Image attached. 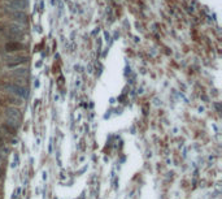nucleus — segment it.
<instances>
[{"label": "nucleus", "mask_w": 222, "mask_h": 199, "mask_svg": "<svg viewBox=\"0 0 222 199\" xmlns=\"http://www.w3.org/2000/svg\"><path fill=\"white\" fill-rule=\"evenodd\" d=\"M5 123L9 124L12 126H14L16 129H18V126L21 125V120H22V116H21V112L18 108H14V107H8L5 109Z\"/></svg>", "instance_id": "f257e3e1"}, {"label": "nucleus", "mask_w": 222, "mask_h": 199, "mask_svg": "<svg viewBox=\"0 0 222 199\" xmlns=\"http://www.w3.org/2000/svg\"><path fill=\"white\" fill-rule=\"evenodd\" d=\"M4 89L11 92L13 95H16L18 99H28L29 98V90L25 87V86H21V85H17L14 82H8V83H4Z\"/></svg>", "instance_id": "f03ea898"}, {"label": "nucleus", "mask_w": 222, "mask_h": 199, "mask_svg": "<svg viewBox=\"0 0 222 199\" xmlns=\"http://www.w3.org/2000/svg\"><path fill=\"white\" fill-rule=\"evenodd\" d=\"M7 38L14 42H21L25 39V33L18 26H9L7 31Z\"/></svg>", "instance_id": "7ed1b4c3"}, {"label": "nucleus", "mask_w": 222, "mask_h": 199, "mask_svg": "<svg viewBox=\"0 0 222 199\" xmlns=\"http://www.w3.org/2000/svg\"><path fill=\"white\" fill-rule=\"evenodd\" d=\"M28 56H25V55H17V56H7L5 57V64L8 68H14V66H18L23 63L28 61Z\"/></svg>", "instance_id": "20e7f679"}, {"label": "nucleus", "mask_w": 222, "mask_h": 199, "mask_svg": "<svg viewBox=\"0 0 222 199\" xmlns=\"http://www.w3.org/2000/svg\"><path fill=\"white\" fill-rule=\"evenodd\" d=\"M4 50L7 54H14V52H20V51L25 50V46L21 42H14V40H9L5 43Z\"/></svg>", "instance_id": "39448f33"}, {"label": "nucleus", "mask_w": 222, "mask_h": 199, "mask_svg": "<svg viewBox=\"0 0 222 199\" xmlns=\"http://www.w3.org/2000/svg\"><path fill=\"white\" fill-rule=\"evenodd\" d=\"M13 17H14V21L16 22L22 24V25L26 24V14H25L23 11H16V12H13Z\"/></svg>", "instance_id": "423d86ee"}, {"label": "nucleus", "mask_w": 222, "mask_h": 199, "mask_svg": "<svg viewBox=\"0 0 222 199\" xmlns=\"http://www.w3.org/2000/svg\"><path fill=\"white\" fill-rule=\"evenodd\" d=\"M2 128H3L9 135H16V133H17V129H16L14 126L9 125V124H7V123H4V124L2 125Z\"/></svg>", "instance_id": "0eeeda50"}, {"label": "nucleus", "mask_w": 222, "mask_h": 199, "mask_svg": "<svg viewBox=\"0 0 222 199\" xmlns=\"http://www.w3.org/2000/svg\"><path fill=\"white\" fill-rule=\"evenodd\" d=\"M13 167H17L18 165V155H14L13 156V164H12Z\"/></svg>", "instance_id": "6e6552de"}, {"label": "nucleus", "mask_w": 222, "mask_h": 199, "mask_svg": "<svg viewBox=\"0 0 222 199\" xmlns=\"http://www.w3.org/2000/svg\"><path fill=\"white\" fill-rule=\"evenodd\" d=\"M4 144H5V143H4V138L0 135V147H4Z\"/></svg>", "instance_id": "1a4fd4ad"}, {"label": "nucleus", "mask_w": 222, "mask_h": 199, "mask_svg": "<svg viewBox=\"0 0 222 199\" xmlns=\"http://www.w3.org/2000/svg\"><path fill=\"white\" fill-rule=\"evenodd\" d=\"M25 0H11V3H22Z\"/></svg>", "instance_id": "9d476101"}, {"label": "nucleus", "mask_w": 222, "mask_h": 199, "mask_svg": "<svg viewBox=\"0 0 222 199\" xmlns=\"http://www.w3.org/2000/svg\"><path fill=\"white\" fill-rule=\"evenodd\" d=\"M2 177H3V169L0 168V178H2Z\"/></svg>", "instance_id": "9b49d317"}]
</instances>
